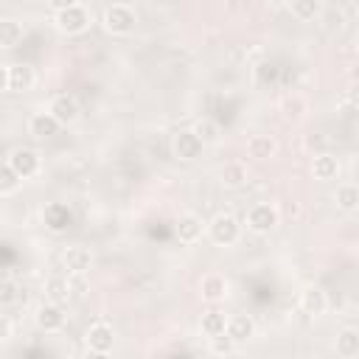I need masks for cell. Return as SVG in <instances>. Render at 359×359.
Segmentation results:
<instances>
[{
  "label": "cell",
  "mask_w": 359,
  "mask_h": 359,
  "mask_svg": "<svg viewBox=\"0 0 359 359\" xmlns=\"http://www.w3.org/2000/svg\"><path fill=\"white\" fill-rule=\"evenodd\" d=\"M56 8V28L62 34H81L90 22V11L81 3H53Z\"/></svg>",
  "instance_id": "cell-1"
},
{
  "label": "cell",
  "mask_w": 359,
  "mask_h": 359,
  "mask_svg": "<svg viewBox=\"0 0 359 359\" xmlns=\"http://www.w3.org/2000/svg\"><path fill=\"white\" fill-rule=\"evenodd\" d=\"M135 22H137V14H135V8L126 6V3L107 6V11H104V28H107L109 34H129V31L135 28Z\"/></svg>",
  "instance_id": "cell-2"
},
{
  "label": "cell",
  "mask_w": 359,
  "mask_h": 359,
  "mask_svg": "<svg viewBox=\"0 0 359 359\" xmlns=\"http://www.w3.org/2000/svg\"><path fill=\"white\" fill-rule=\"evenodd\" d=\"M208 230H210V238H213L219 247L236 244L238 236H241V224H238V219L230 216V213H219V216H213V222L208 224Z\"/></svg>",
  "instance_id": "cell-3"
},
{
  "label": "cell",
  "mask_w": 359,
  "mask_h": 359,
  "mask_svg": "<svg viewBox=\"0 0 359 359\" xmlns=\"http://www.w3.org/2000/svg\"><path fill=\"white\" fill-rule=\"evenodd\" d=\"M8 168L20 177V180H28L39 171V154L34 149H14L11 157H8Z\"/></svg>",
  "instance_id": "cell-4"
},
{
  "label": "cell",
  "mask_w": 359,
  "mask_h": 359,
  "mask_svg": "<svg viewBox=\"0 0 359 359\" xmlns=\"http://www.w3.org/2000/svg\"><path fill=\"white\" fill-rule=\"evenodd\" d=\"M278 224V210L272 205H252L247 213V227L252 233H269Z\"/></svg>",
  "instance_id": "cell-5"
},
{
  "label": "cell",
  "mask_w": 359,
  "mask_h": 359,
  "mask_svg": "<svg viewBox=\"0 0 359 359\" xmlns=\"http://www.w3.org/2000/svg\"><path fill=\"white\" fill-rule=\"evenodd\" d=\"M174 154H177L180 160H196V157L202 154L199 137H196L191 129H180V132L174 135Z\"/></svg>",
  "instance_id": "cell-6"
},
{
  "label": "cell",
  "mask_w": 359,
  "mask_h": 359,
  "mask_svg": "<svg viewBox=\"0 0 359 359\" xmlns=\"http://www.w3.org/2000/svg\"><path fill=\"white\" fill-rule=\"evenodd\" d=\"M328 309V297L320 286H306L300 292V311L309 314V317H320L323 311Z\"/></svg>",
  "instance_id": "cell-7"
},
{
  "label": "cell",
  "mask_w": 359,
  "mask_h": 359,
  "mask_svg": "<svg viewBox=\"0 0 359 359\" xmlns=\"http://www.w3.org/2000/svg\"><path fill=\"white\" fill-rule=\"evenodd\" d=\"M48 112H50L59 123H73V121L79 118V104H76V98H73V95L62 93V95H56V98L50 101Z\"/></svg>",
  "instance_id": "cell-8"
},
{
  "label": "cell",
  "mask_w": 359,
  "mask_h": 359,
  "mask_svg": "<svg viewBox=\"0 0 359 359\" xmlns=\"http://www.w3.org/2000/svg\"><path fill=\"white\" fill-rule=\"evenodd\" d=\"M42 219H45V224H48L53 233H62V230H67V227H70L73 213H70V208H67V205H62V202H50V205L42 210Z\"/></svg>",
  "instance_id": "cell-9"
},
{
  "label": "cell",
  "mask_w": 359,
  "mask_h": 359,
  "mask_svg": "<svg viewBox=\"0 0 359 359\" xmlns=\"http://www.w3.org/2000/svg\"><path fill=\"white\" fill-rule=\"evenodd\" d=\"M112 345H115V331H112L107 323L90 325V331H87V348H90V351H104V353H109Z\"/></svg>",
  "instance_id": "cell-10"
},
{
  "label": "cell",
  "mask_w": 359,
  "mask_h": 359,
  "mask_svg": "<svg viewBox=\"0 0 359 359\" xmlns=\"http://www.w3.org/2000/svg\"><path fill=\"white\" fill-rule=\"evenodd\" d=\"M36 325L42 331H62L65 325V311L62 306H53V303H42L36 309Z\"/></svg>",
  "instance_id": "cell-11"
},
{
  "label": "cell",
  "mask_w": 359,
  "mask_h": 359,
  "mask_svg": "<svg viewBox=\"0 0 359 359\" xmlns=\"http://www.w3.org/2000/svg\"><path fill=\"white\" fill-rule=\"evenodd\" d=\"M224 334H227L236 345H238V342H247V339L255 334V323H252V317H247V314H236L233 320H227Z\"/></svg>",
  "instance_id": "cell-12"
},
{
  "label": "cell",
  "mask_w": 359,
  "mask_h": 359,
  "mask_svg": "<svg viewBox=\"0 0 359 359\" xmlns=\"http://www.w3.org/2000/svg\"><path fill=\"white\" fill-rule=\"evenodd\" d=\"M34 81H36L34 67H28V65H8V90L25 93V90L34 87Z\"/></svg>",
  "instance_id": "cell-13"
},
{
  "label": "cell",
  "mask_w": 359,
  "mask_h": 359,
  "mask_svg": "<svg viewBox=\"0 0 359 359\" xmlns=\"http://www.w3.org/2000/svg\"><path fill=\"white\" fill-rule=\"evenodd\" d=\"M202 236V219L196 213H182L177 219V238L182 244H194Z\"/></svg>",
  "instance_id": "cell-14"
},
{
  "label": "cell",
  "mask_w": 359,
  "mask_h": 359,
  "mask_svg": "<svg viewBox=\"0 0 359 359\" xmlns=\"http://www.w3.org/2000/svg\"><path fill=\"white\" fill-rule=\"evenodd\" d=\"M59 126H62V123H59L50 112H36V115L28 121L31 135H34V137H42V140H45V137H53V135L59 132Z\"/></svg>",
  "instance_id": "cell-15"
},
{
  "label": "cell",
  "mask_w": 359,
  "mask_h": 359,
  "mask_svg": "<svg viewBox=\"0 0 359 359\" xmlns=\"http://www.w3.org/2000/svg\"><path fill=\"white\" fill-rule=\"evenodd\" d=\"M311 174H314V180H334V177L339 174V160H337L334 154H328V151L314 154V160H311Z\"/></svg>",
  "instance_id": "cell-16"
},
{
  "label": "cell",
  "mask_w": 359,
  "mask_h": 359,
  "mask_svg": "<svg viewBox=\"0 0 359 359\" xmlns=\"http://www.w3.org/2000/svg\"><path fill=\"white\" fill-rule=\"evenodd\" d=\"M275 151H278V143L269 135H252L247 140V154L255 160H269V157H275Z\"/></svg>",
  "instance_id": "cell-17"
},
{
  "label": "cell",
  "mask_w": 359,
  "mask_h": 359,
  "mask_svg": "<svg viewBox=\"0 0 359 359\" xmlns=\"http://www.w3.org/2000/svg\"><path fill=\"white\" fill-rule=\"evenodd\" d=\"M90 264H93V255H90L87 247H67V252H65V266H67L73 275H84V272L90 269Z\"/></svg>",
  "instance_id": "cell-18"
},
{
  "label": "cell",
  "mask_w": 359,
  "mask_h": 359,
  "mask_svg": "<svg viewBox=\"0 0 359 359\" xmlns=\"http://www.w3.org/2000/svg\"><path fill=\"white\" fill-rule=\"evenodd\" d=\"M202 297L205 300H210V303H216V300H224V294H227V280H224V275H216V272H210V275H205L202 278Z\"/></svg>",
  "instance_id": "cell-19"
},
{
  "label": "cell",
  "mask_w": 359,
  "mask_h": 359,
  "mask_svg": "<svg viewBox=\"0 0 359 359\" xmlns=\"http://www.w3.org/2000/svg\"><path fill=\"white\" fill-rule=\"evenodd\" d=\"M22 42V25L11 17H0V48H17Z\"/></svg>",
  "instance_id": "cell-20"
},
{
  "label": "cell",
  "mask_w": 359,
  "mask_h": 359,
  "mask_svg": "<svg viewBox=\"0 0 359 359\" xmlns=\"http://www.w3.org/2000/svg\"><path fill=\"white\" fill-rule=\"evenodd\" d=\"M337 353L345 356V359L359 353V331L356 328H342L337 334Z\"/></svg>",
  "instance_id": "cell-21"
},
{
  "label": "cell",
  "mask_w": 359,
  "mask_h": 359,
  "mask_svg": "<svg viewBox=\"0 0 359 359\" xmlns=\"http://www.w3.org/2000/svg\"><path fill=\"white\" fill-rule=\"evenodd\" d=\"M196 137H199V143L205 146V143H216L219 137H222V129H219V123L216 121H210V118H199L196 123H194V129H191Z\"/></svg>",
  "instance_id": "cell-22"
},
{
  "label": "cell",
  "mask_w": 359,
  "mask_h": 359,
  "mask_svg": "<svg viewBox=\"0 0 359 359\" xmlns=\"http://www.w3.org/2000/svg\"><path fill=\"white\" fill-rule=\"evenodd\" d=\"M222 182H224L227 188H241V185L247 182V168H244V163H238V160L224 163V168H222Z\"/></svg>",
  "instance_id": "cell-23"
},
{
  "label": "cell",
  "mask_w": 359,
  "mask_h": 359,
  "mask_svg": "<svg viewBox=\"0 0 359 359\" xmlns=\"http://www.w3.org/2000/svg\"><path fill=\"white\" fill-rule=\"evenodd\" d=\"M45 297H48V303H53V306L67 303V297H70L67 280H62V278H50V280L45 283Z\"/></svg>",
  "instance_id": "cell-24"
},
{
  "label": "cell",
  "mask_w": 359,
  "mask_h": 359,
  "mask_svg": "<svg viewBox=\"0 0 359 359\" xmlns=\"http://www.w3.org/2000/svg\"><path fill=\"white\" fill-rule=\"evenodd\" d=\"M337 208H342V210H356L359 208V188L356 185H351V182H345V185H339L337 188Z\"/></svg>",
  "instance_id": "cell-25"
},
{
  "label": "cell",
  "mask_w": 359,
  "mask_h": 359,
  "mask_svg": "<svg viewBox=\"0 0 359 359\" xmlns=\"http://www.w3.org/2000/svg\"><path fill=\"white\" fill-rule=\"evenodd\" d=\"M224 325H227V320H224L222 311H208V314H202V331H205L208 339L224 334Z\"/></svg>",
  "instance_id": "cell-26"
},
{
  "label": "cell",
  "mask_w": 359,
  "mask_h": 359,
  "mask_svg": "<svg viewBox=\"0 0 359 359\" xmlns=\"http://www.w3.org/2000/svg\"><path fill=\"white\" fill-rule=\"evenodd\" d=\"M289 11H292L300 22H309V20H314V17L320 14V3H317V0H294V3L289 6Z\"/></svg>",
  "instance_id": "cell-27"
},
{
  "label": "cell",
  "mask_w": 359,
  "mask_h": 359,
  "mask_svg": "<svg viewBox=\"0 0 359 359\" xmlns=\"http://www.w3.org/2000/svg\"><path fill=\"white\" fill-rule=\"evenodd\" d=\"M17 188H20V177L8 168V163H6V165H0V196L14 194Z\"/></svg>",
  "instance_id": "cell-28"
},
{
  "label": "cell",
  "mask_w": 359,
  "mask_h": 359,
  "mask_svg": "<svg viewBox=\"0 0 359 359\" xmlns=\"http://www.w3.org/2000/svg\"><path fill=\"white\" fill-rule=\"evenodd\" d=\"M280 109H283L286 118H300V115L306 112V101H303L300 95H286L283 104H280Z\"/></svg>",
  "instance_id": "cell-29"
},
{
  "label": "cell",
  "mask_w": 359,
  "mask_h": 359,
  "mask_svg": "<svg viewBox=\"0 0 359 359\" xmlns=\"http://www.w3.org/2000/svg\"><path fill=\"white\" fill-rule=\"evenodd\" d=\"M233 339L227 337V334H219V337H210V351L216 353V356H227L230 351H233Z\"/></svg>",
  "instance_id": "cell-30"
},
{
  "label": "cell",
  "mask_w": 359,
  "mask_h": 359,
  "mask_svg": "<svg viewBox=\"0 0 359 359\" xmlns=\"http://www.w3.org/2000/svg\"><path fill=\"white\" fill-rule=\"evenodd\" d=\"M17 297H20L17 283H11V280H0V306H11V303H17Z\"/></svg>",
  "instance_id": "cell-31"
},
{
  "label": "cell",
  "mask_w": 359,
  "mask_h": 359,
  "mask_svg": "<svg viewBox=\"0 0 359 359\" xmlns=\"http://www.w3.org/2000/svg\"><path fill=\"white\" fill-rule=\"evenodd\" d=\"M8 337H11V320L0 314V339H8Z\"/></svg>",
  "instance_id": "cell-32"
},
{
  "label": "cell",
  "mask_w": 359,
  "mask_h": 359,
  "mask_svg": "<svg viewBox=\"0 0 359 359\" xmlns=\"http://www.w3.org/2000/svg\"><path fill=\"white\" fill-rule=\"evenodd\" d=\"M0 90H8V65H0Z\"/></svg>",
  "instance_id": "cell-33"
},
{
  "label": "cell",
  "mask_w": 359,
  "mask_h": 359,
  "mask_svg": "<svg viewBox=\"0 0 359 359\" xmlns=\"http://www.w3.org/2000/svg\"><path fill=\"white\" fill-rule=\"evenodd\" d=\"M84 359H109V353H104V351H90V348H87Z\"/></svg>",
  "instance_id": "cell-34"
},
{
  "label": "cell",
  "mask_w": 359,
  "mask_h": 359,
  "mask_svg": "<svg viewBox=\"0 0 359 359\" xmlns=\"http://www.w3.org/2000/svg\"><path fill=\"white\" fill-rule=\"evenodd\" d=\"M247 359H258V356H247Z\"/></svg>",
  "instance_id": "cell-35"
}]
</instances>
